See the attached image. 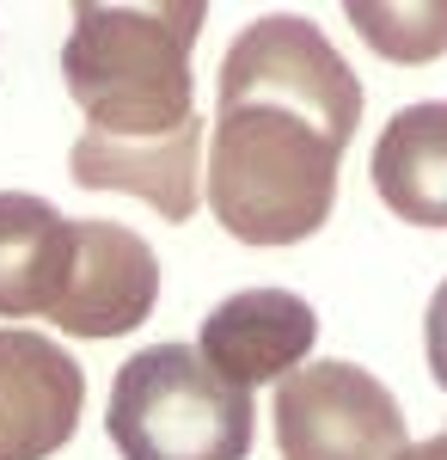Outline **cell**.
<instances>
[{
  "label": "cell",
  "mask_w": 447,
  "mask_h": 460,
  "mask_svg": "<svg viewBox=\"0 0 447 460\" xmlns=\"http://www.w3.org/2000/svg\"><path fill=\"white\" fill-rule=\"evenodd\" d=\"M312 338H319V314L294 288H240V295H227L203 319L197 356L227 387L251 393V387H264V381L294 375L312 356Z\"/></svg>",
  "instance_id": "obj_7"
},
{
  "label": "cell",
  "mask_w": 447,
  "mask_h": 460,
  "mask_svg": "<svg viewBox=\"0 0 447 460\" xmlns=\"http://www.w3.org/2000/svg\"><path fill=\"white\" fill-rule=\"evenodd\" d=\"M423 350H429V375L447 393V283L429 295V314H423Z\"/></svg>",
  "instance_id": "obj_11"
},
{
  "label": "cell",
  "mask_w": 447,
  "mask_h": 460,
  "mask_svg": "<svg viewBox=\"0 0 447 460\" xmlns=\"http://www.w3.org/2000/svg\"><path fill=\"white\" fill-rule=\"evenodd\" d=\"M380 203L411 227H447V99H423L386 117L374 142Z\"/></svg>",
  "instance_id": "obj_9"
},
{
  "label": "cell",
  "mask_w": 447,
  "mask_h": 460,
  "mask_svg": "<svg viewBox=\"0 0 447 460\" xmlns=\"http://www.w3.org/2000/svg\"><path fill=\"white\" fill-rule=\"evenodd\" d=\"M203 0L160 6H74L62 43V80L86 111V147H160L197 129V74L190 49L203 37Z\"/></svg>",
  "instance_id": "obj_2"
},
{
  "label": "cell",
  "mask_w": 447,
  "mask_h": 460,
  "mask_svg": "<svg viewBox=\"0 0 447 460\" xmlns=\"http://www.w3.org/2000/svg\"><path fill=\"white\" fill-rule=\"evenodd\" d=\"M74 270V221L31 190H0V319H49Z\"/></svg>",
  "instance_id": "obj_8"
},
{
  "label": "cell",
  "mask_w": 447,
  "mask_h": 460,
  "mask_svg": "<svg viewBox=\"0 0 447 460\" xmlns=\"http://www.w3.org/2000/svg\"><path fill=\"white\" fill-rule=\"evenodd\" d=\"M282 460H405V411L392 387L355 362H301L276 381Z\"/></svg>",
  "instance_id": "obj_4"
},
{
  "label": "cell",
  "mask_w": 447,
  "mask_h": 460,
  "mask_svg": "<svg viewBox=\"0 0 447 460\" xmlns=\"http://www.w3.org/2000/svg\"><path fill=\"white\" fill-rule=\"evenodd\" d=\"M362 123V80L312 19L245 25L215 80L208 209L245 246L312 240L337 203V166Z\"/></svg>",
  "instance_id": "obj_1"
},
{
  "label": "cell",
  "mask_w": 447,
  "mask_h": 460,
  "mask_svg": "<svg viewBox=\"0 0 447 460\" xmlns=\"http://www.w3.org/2000/svg\"><path fill=\"white\" fill-rule=\"evenodd\" d=\"M86 405V375L56 338L0 325V460H49L68 448Z\"/></svg>",
  "instance_id": "obj_6"
},
{
  "label": "cell",
  "mask_w": 447,
  "mask_h": 460,
  "mask_svg": "<svg viewBox=\"0 0 447 460\" xmlns=\"http://www.w3.org/2000/svg\"><path fill=\"white\" fill-rule=\"evenodd\" d=\"M405 460H447V429H442V436H429V442H411Z\"/></svg>",
  "instance_id": "obj_12"
},
{
  "label": "cell",
  "mask_w": 447,
  "mask_h": 460,
  "mask_svg": "<svg viewBox=\"0 0 447 460\" xmlns=\"http://www.w3.org/2000/svg\"><path fill=\"white\" fill-rule=\"evenodd\" d=\"M104 429L123 460H245L251 393L227 387L190 344H147L117 368Z\"/></svg>",
  "instance_id": "obj_3"
},
{
  "label": "cell",
  "mask_w": 447,
  "mask_h": 460,
  "mask_svg": "<svg viewBox=\"0 0 447 460\" xmlns=\"http://www.w3.org/2000/svg\"><path fill=\"white\" fill-rule=\"evenodd\" d=\"M344 19L362 31L368 49H380L386 62H435L447 56V0H349Z\"/></svg>",
  "instance_id": "obj_10"
},
{
  "label": "cell",
  "mask_w": 447,
  "mask_h": 460,
  "mask_svg": "<svg viewBox=\"0 0 447 460\" xmlns=\"http://www.w3.org/2000/svg\"><path fill=\"white\" fill-rule=\"evenodd\" d=\"M160 301V258L123 221H74V270L49 319L68 338H123Z\"/></svg>",
  "instance_id": "obj_5"
}]
</instances>
